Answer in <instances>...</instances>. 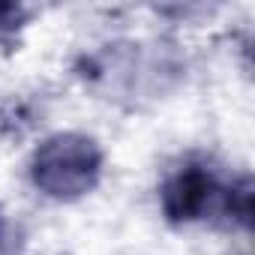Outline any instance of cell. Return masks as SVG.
Instances as JSON below:
<instances>
[{
    "mask_svg": "<svg viewBox=\"0 0 255 255\" xmlns=\"http://www.w3.org/2000/svg\"><path fill=\"white\" fill-rule=\"evenodd\" d=\"M102 177V147L84 132L48 135L30 159V180L39 192L57 201L87 195Z\"/></svg>",
    "mask_w": 255,
    "mask_h": 255,
    "instance_id": "6da1fadb",
    "label": "cell"
},
{
    "mask_svg": "<svg viewBox=\"0 0 255 255\" xmlns=\"http://www.w3.org/2000/svg\"><path fill=\"white\" fill-rule=\"evenodd\" d=\"M222 195L225 183L219 180L216 168L207 159H186L165 177L159 204L168 222L189 225L207 219L213 210H222Z\"/></svg>",
    "mask_w": 255,
    "mask_h": 255,
    "instance_id": "7a4b0ae2",
    "label": "cell"
},
{
    "mask_svg": "<svg viewBox=\"0 0 255 255\" xmlns=\"http://www.w3.org/2000/svg\"><path fill=\"white\" fill-rule=\"evenodd\" d=\"M222 213L237 222L240 228L252 225V177L243 174L234 183H225V195H222Z\"/></svg>",
    "mask_w": 255,
    "mask_h": 255,
    "instance_id": "3957f363",
    "label": "cell"
},
{
    "mask_svg": "<svg viewBox=\"0 0 255 255\" xmlns=\"http://www.w3.org/2000/svg\"><path fill=\"white\" fill-rule=\"evenodd\" d=\"M0 255H24V228L9 216H0Z\"/></svg>",
    "mask_w": 255,
    "mask_h": 255,
    "instance_id": "277c9868",
    "label": "cell"
},
{
    "mask_svg": "<svg viewBox=\"0 0 255 255\" xmlns=\"http://www.w3.org/2000/svg\"><path fill=\"white\" fill-rule=\"evenodd\" d=\"M27 12L18 3H0V42H9L15 36V30L24 24Z\"/></svg>",
    "mask_w": 255,
    "mask_h": 255,
    "instance_id": "5b68a950",
    "label": "cell"
}]
</instances>
